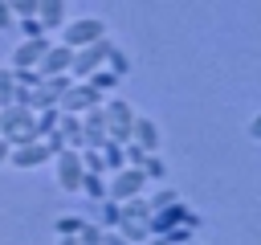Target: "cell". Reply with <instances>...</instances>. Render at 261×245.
<instances>
[{
    "label": "cell",
    "instance_id": "cell-1",
    "mask_svg": "<svg viewBox=\"0 0 261 245\" xmlns=\"http://www.w3.org/2000/svg\"><path fill=\"white\" fill-rule=\"evenodd\" d=\"M0 135H4L12 147L41 139V135H37V110H29V106H20V102L0 106Z\"/></svg>",
    "mask_w": 261,
    "mask_h": 245
},
{
    "label": "cell",
    "instance_id": "cell-2",
    "mask_svg": "<svg viewBox=\"0 0 261 245\" xmlns=\"http://www.w3.org/2000/svg\"><path fill=\"white\" fill-rule=\"evenodd\" d=\"M53 172H57V188L65 192V196H77V188H82V176H86V167H82V151H73V147H61L53 159Z\"/></svg>",
    "mask_w": 261,
    "mask_h": 245
},
{
    "label": "cell",
    "instance_id": "cell-3",
    "mask_svg": "<svg viewBox=\"0 0 261 245\" xmlns=\"http://www.w3.org/2000/svg\"><path fill=\"white\" fill-rule=\"evenodd\" d=\"M102 110H106V139L110 143H130V122H135V110L126 98H102Z\"/></svg>",
    "mask_w": 261,
    "mask_h": 245
},
{
    "label": "cell",
    "instance_id": "cell-4",
    "mask_svg": "<svg viewBox=\"0 0 261 245\" xmlns=\"http://www.w3.org/2000/svg\"><path fill=\"white\" fill-rule=\"evenodd\" d=\"M61 29H65L61 45H69V49H82V45H94V41L106 37V20L102 16H77V20H65Z\"/></svg>",
    "mask_w": 261,
    "mask_h": 245
},
{
    "label": "cell",
    "instance_id": "cell-5",
    "mask_svg": "<svg viewBox=\"0 0 261 245\" xmlns=\"http://www.w3.org/2000/svg\"><path fill=\"white\" fill-rule=\"evenodd\" d=\"M106 53H110V41H106V37H102V41H94V45H82V49H73L69 78H73V82H86L94 69H102V65H106Z\"/></svg>",
    "mask_w": 261,
    "mask_h": 245
},
{
    "label": "cell",
    "instance_id": "cell-6",
    "mask_svg": "<svg viewBox=\"0 0 261 245\" xmlns=\"http://www.w3.org/2000/svg\"><path fill=\"white\" fill-rule=\"evenodd\" d=\"M143 188H147V176H143V167H118V172H110V180H106V196L110 200H130V196H143Z\"/></svg>",
    "mask_w": 261,
    "mask_h": 245
},
{
    "label": "cell",
    "instance_id": "cell-7",
    "mask_svg": "<svg viewBox=\"0 0 261 245\" xmlns=\"http://www.w3.org/2000/svg\"><path fill=\"white\" fill-rule=\"evenodd\" d=\"M102 102V94L90 86V82H69V90L57 98V110L61 114H86L90 106H98Z\"/></svg>",
    "mask_w": 261,
    "mask_h": 245
},
{
    "label": "cell",
    "instance_id": "cell-8",
    "mask_svg": "<svg viewBox=\"0 0 261 245\" xmlns=\"http://www.w3.org/2000/svg\"><path fill=\"white\" fill-rule=\"evenodd\" d=\"M49 45H53V41H49L45 33H41V37H24V41L12 49L8 65H12V69H37V61L45 57V49H49Z\"/></svg>",
    "mask_w": 261,
    "mask_h": 245
},
{
    "label": "cell",
    "instance_id": "cell-9",
    "mask_svg": "<svg viewBox=\"0 0 261 245\" xmlns=\"http://www.w3.org/2000/svg\"><path fill=\"white\" fill-rule=\"evenodd\" d=\"M49 159H53V151L45 147V139L20 143V147H12V155H8V163L20 167V172H33V167H41V163H49Z\"/></svg>",
    "mask_w": 261,
    "mask_h": 245
},
{
    "label": "cell",
    "instance_id": "cell-10",
    "mask_svg": "<svg viewBox=\"0 0 261 245\" xmlns=\"http://www.w3.org/2000/svg\"><path fill=\"white\" fill-rule=\"evenodd\" d=\"M69 61H73V49L57 41V45H49V49H45V57L37 61V74H41V78H53V74H69Z\"/></svg>",
    "mask_w": 261,
    "mask_h": 245
},
{
    "label": "cell",
    "instance_id": "cell-11",
    "mask_svg": "<svg viewBox=\"0 0 261 245\" xmlns=\"http://www.w3.org/2000/svg\"><path fill=\"white\" fill-rule=\"evenodd\" d=\"M77 118H82V139H86V147H102V143H106V110H102V102L90 106V110L77 114Z\"/></svg>",
    "mask_w": 261,
    "mask_h": 245
},
{
    "label": "cell",
    "instance_id": "cell-12",
    "mask_svg": "<svg viewBox=\"0 0 261 245\" xmlns=\"http://www.w3.org/2000/svg\"><path fill=\"white\" fill-rule=\"evenodd\" d=\"M159 122L155 118H147V114H135V122H130V143H139L143 151H159Z\"/></svg>",
    "mask_w": 261,
    "mask_h": 245
},
{
    "label": "cell",
    "instance_id": "cell-13",
    "mask_svg": "<svg viewBox=\"0 0 261 245\" xmlns=\"http://www.w3.org/2000/svg\"><path fill=\"white\" fill-rule=\"evenodd\" d=\"M65 4L69 0H37V20L45 24V33H53V29L65 24Z\"/></svg>",
    "mask_w": 261,
    "mask_h": 245
},
{
    "label": "cell",
    "instance_id": "cell-14",
    "mask_svg": "<svg viewBox=\"0 0 261 245\" xmlns=\"http://www.w3.org/2000/svg\"><path fill=\"white\" fill-rule=\"evenodd\" d=\"M57 135H61L65 147H73V151L86 147V139H82V118H77V114H61V118H57Z\"/></svg>",
    "mask_w": 261,
    "mask_h": 245
},
{
    "label": "cell",
    "instance_id": "cell-15",
    "mask_svg": "<svg viewBox=\"0 0 261 245\" xmlns=\"http://www.w3.org/2000/svg\"><path fill=\"white\" fill-rule=\"evenodd\" d=\"M114 233H122L130 245H143L147 237H151V229H147V220H126V216H118V225H114Z\"/></svg>",
    "mask_w": 261,
    "mask_h": 245
},
{
    "label": "cell",
    "instance_id": "cell-16",
    "mask_svg": "<svg viewBox=\"0 0 261 245\" xmlns=\"http://www.w3.org/2000/svg\"><path fill=\"white\" fill-rule=\"evenodd\" d=\"M77 192H82L86 200H94V204H98V200H106V180H102V172H86Z\"/></svg>",
    "mask_w": 261,
    "mask_h": 245
},
{
    "label": "cell",
    "instance_id": "cell-17",
    "mask_svg": "<svg viewBox=\"0 0 261 245\" xmlns=\"http://www.w3.org/2000/svg\"><path fill=\"white\" fill-rule=\"evenodd\" d=\"M118 208H122V216H126V220H147V216H151V204H147V196L118 200Z\"/></svg>",
    "mask_w": 261,
    "mask_h": 245
},
{
    "label": "cell",
    "instance_id": "cell-18",
    "mask_svg": "<svg viewBox=\"0 0 261 245\" xmlns=\"http://www.w3.org/2000/svg\"><path fill=\"white\" fill-rule=\"evenodd\" d=\"M98 151H102V163H106V172H118V167H126V155H122V143H110V139H106V143H102Z\"/></svg>",
    "mask_w": 261,
    "mask_h": 245
},
{
    "label": "cell",
    "instance_id": "cell-19",
    "mask_svg": "<svg viewBox=\"0 0 261 245\" xmlns=\"http://www.w3.org/2000/svg\"><path fill=\"white\" fill-rule=\"evenodd\" d=\"M106 69H110L114 78H126V74H130V57H126L118 45H110V53H106Z\"/></svg>",
    "mask_w": 261,
    "mask_h": 245
},
{
    "label": "cell",
    "instance_id": "cell-20",
    "mask_svg": "<svg viewBox=\"0 0 261 245\" xmlns=\"http://www.w3.org/2000/svg\"><path fill=\"white\" fill-rule=\"evenodd\" d=\"M86 82H90V86H94V90H98V94H102V98H106V94H110V90H114V86H118V82H122V78H114V74H110V69H106V65H102V69H94V74H90V78H86Z\"/></svg>",
    "mask_w": 261,
    "mask_h": 245
},
{
    "label": "cell",
    "instance_id": "cell-21",
    "mask_svg": "<svg viewBox=\"0 0 261 245\" xmlns=\"http://www.w3.org/2000/svg\"><path fill=\"white\" fill-rule=\"evenodd\" d=\"M118 216H122L118 200H110V196H106V200H98V225H102V229H114V225H118Z\"/></svg>",
    "mask_w": 261,
    "mask_h": 245
},
{
    "label": "cell",
    "instance_id": "cell-22",
    "mask_svg": "<svg viewBox=\"0 0 261 245\" xmlns=\"http://www.w3.org/2000/svg\"><path fill=\"white\" fill-rule=\"evenodd\" d=\"M139 167H143V176H147V180H163V176H167V163L159 159V151H147Z\"/></svg>",
    "mask_w": 261,
    "mask_h": 245
},
{
    "label": "cell",
    "instance_id": "cell-23",
    "mask_svg": "<svg viewBox=\"0 0 261 245\" xmlns=\"http://www.w3.org/2000/svg\"><path fill=\"white\" fill-rule=\"evenodd\" d=\"M57 118H61V110H57V106H49V110H37V135L45 139L49 131H57Z\"/></svg>",
    "mask_w": 261,
    "mask_h": 245
},
{
    "label": "cell",
    "instance_id": "cell-24",
    "mask_svg": "<svg viewBox=\"0 0 261 245\" xmlns=\"http://www.w3.org/2000/svg\"><path fill=\"white\" fill-rule=\"evenodd\" d=\"M16 94V78H12V65H0V106H8Z\"/></svg>",
    "mask_w": 261,
    "mask_h": 245
},
{
    "label": "cell",
    "instance_id": "cell-25",
    "mask_svg": "<svg viewBox=\"0 0 261 245\" xmlns=\"http://www.w3.org/2000/svg\"><path fill=\"white\" fill-rule=\"evenodd\" d=\"M159 237H163L167 245H188V241L196 237V229H188V225H171V229H167V233H159Z\"/></svg>",
    "mask_w": 261,
    "mask_h": 245
},
{
    "label": "cell",
    "instance_id": "cell-26",
    "mask_svg": "<svg viewBox=\"0 0 261 245\" xmlns=\"http://www.w3.org/2000/svg\"><path fill=\"white\" fill-rule=\"evenodd\" d=\"M73 241H77V245H102V225H90V220H86V225L73 233Z\"/></svg>",
    "mask_w": 261,
    "mask_h": 245
},
{
    "label": "cell",
    "instance_id": "cell-27",
    "mask_svg": "<svg viewBox=\"0 0 261 245\" xmlns=\"http://www.w3.org/2000/svg\"><path fill=\"white\" fill-rule=\"evenodd\" d=\"M82 167H86V172H106L102 151H98V147H82Z\"/></svg>",
    "mask_w": 261,
    "mask_h": 245
},
{
    "label": "cell",
    "instance_id": "cell-28",
    "mask_svg": "<svg viewBox=\"0 0 261 245\" xmlns=\"http://www.w3.org/2000/svg\"><path fill=\"white\" fill-rule=\"evenodd\" d=\"M175 200H179V192H175V188H159L147 204H151V212H159V208H167V204H175Z\"/></svg>",
    "mask_w": 261,
    "mask_h": 245
},
{
    "label": "cell",
    "instance_id": "cell-29",
    "mask_svg": "<svg viewBox=\"0 0 261 245\" xmlns=\"http://www.w3.org/2000/svg\"><path fill=\"white\" fill-rule=\"evenodd\" d=\"M82 225H86L82 216H57V225H53V229H57V237H73Z\"/></svg>",
    "mask_w": 261,
    "mask_h": 245
},
{
    "label": "cell",
    "instance_id": "cell-30",
    "mask_svg": "<svg viewBox=\"0 0 261 245\" xmlns=\"http://www.w3.org/2000/svg\"><path fill=\"white\" fill-rule=\"evenodd\" d=\"M16 33H24V37H41L45 24H41L37 16H20V20H16Z\"/></svg>",
    "mask_w": 261,
    "mask_h": 245
},
{
    "label": "cell",
    "instance_id": "cell-31",
    "mask_svg": "<svg viewBox=\"0 0 261 245\" xmlns=\"http://www.w3.org/2000/svg\"><path fill=\"white\" fill-rule=\"evenodd\" d=\"M8 8H12V16L20 20V16H37V0H4Z\"/></svg>",
    "mask_w": 261,
    "mask_h": 245
},
{
    "label": "cell",
    "instance_id": "cell-32",
    "mask_svg": "<svg viewBox=\"0 0 261 245\" xmlns=\"http://www.w3.org/2000/svg\"><path fill=\"white\" fill-rule=\"evenodd\" d=\"M12 78H16V86H24V90H33V86L41 82V74H37V69H12Z\"/></svg>",
    "mask_w": 261,
    "mask_h": 245
},
{
    "label": "cell",
    "instance_id": "cell-33",
    "mask_svg": "<svg viewBox=\"0 0 261 245\" xmlns=\"http://www.w3.org/2000/svg\"><path fill=\"white\" fill-rule=\"evenodd\" d=\"M12 29H16V16H12V8L0 0V33H12Z\"/></svg>",
    "mask_w": 261,
    "mask_h": 245
},
{
    "label": "cell",
    "instance_id": "cell-34",
    "mask_svg": "<svg viewBox=\"0 0 261 245\" xmlns=\"http://www.w3.org/2000/svg\"><path fill=\"white\" fill-rule=\"evenodd\" d=\"M102 245H130L122 233H114V229H102Z\"/></svg>",
    "mask_w": 261,
    "mask_h": 245
},
{
    "label": "cell",
    "instance_id": "cell-35",
    "mask_svg": "<svg viewBox=\"0 0 261 245\" xmlns=\"http://www.w3.org/2000/svg\"><path fill=\"white\" fill-rule=\"evenodd\" d=\"M179 225H188V229H200V212H192V208H184V220Z\"/></svg>",
    "mask_w": 261,
    "mask_h": 245
},
{
    "label": "cell",
    "instance_id": "cell-36",
    "mask_svg": "<svg viewBox=\"0 0 261 245\" xmlns=\"http://www.w3.org/2000/svg\"><path fill=\"white\" fill-rule=\"evenodd\" d=\"M249 139H261V114L249 118Z\"/></svg>",
    "mask_w": 261,
    "mask_h": 245
},
{
    "label": "cell",
    "instance_id": "cell-37",
    "mask_svg": "<svg viewBox=\"0 0 261 245\" xmlns=\"http://www.w3.org/2000/svg\"><path fill=\"white\" fill-rule=\"evenodd\" d=\"M8 155H12V143H8V139H4V135H0V167H4V163H8Z\"/></svg>",
    "mask_w": 261,
    "mask_h": 245
},
{
    "label": "cell",
    "instance_id": "cell-38",
    "mask_svg": "<svg viewBox=\"0 0 261 245\" xmlns=\"http://www.w3.org/2000/svg\"><path fill=\"white\" fill-rule=\"evenodd\" d=\"M143 245H167V241H163V237H147Z\"/></svg>",
    "mask_w": 261,
    "mask_h": 245
},
{
    "label": "cell",
    "instance_id": "cell-39",
    "mask_svg": "<svg viewBox=\"0 0 261 245\" xmlns=\"http://www.w3.org/2000/svg\"><path fill=\"white\" fill-rule=\"evenodd\" d=\"M57 245H77V241H73V237H61V241H57Z\"/></svg>",
    "mask_w": 261,
    "mask_h": 245
},
{
    "label": "cell",
    "instance_id": "cell-40",
    "mask_svg": "<svg viewBox=\"0 0 261 245\" xmlns=\"http://www.w3.org/2000/svg\"><path fill=\"white\" fill-rule=\"evenodd\" d=\"M188 245H200V241H196V237H192V241H188Z\"/></svg>",
    "mask_w": 261,
    "mask_h": 245
}]
</instances>
